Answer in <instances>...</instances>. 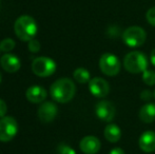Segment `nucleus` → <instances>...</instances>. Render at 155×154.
Returning <instances> with one entry per match:
<instances>
[{
	"label": "nucleus",
	"mask_w": 155,
	"mask_h": 154,
	"mask_svg": "<svg viewBox=\"0 0 155 154\" xmlns=\"http://www.w3.org/2000/svg\"><path fill=\"white\" fill-rule=\"evenodd\" d=\"M154 98H155V90H154Z\"/></svg>",
	"instance_id": "nucleus-28"
},
{
	"label": "nucleus",
	"mask_w": 155,
	"mask_h": 154,
	"mask_svg": "<svg viewBox=\"0 0 155 154\" xmlns=\"http://www.w3.org/2000/svg\"><path fill=\"white\" fill-rule=\"evenodd\" d=\"M58 109L56 105L51 101H45L40 105L38 109V118L42 123H51L57 115Z\"/></svg>",
	"instance_id": "nucleus-10"
},
{
	"label": "nucleus",
	"mask_w": 155,
	"mask_h": 154,
	"mask_svg": "<svg viewBox=\"0 0 155 154\" xmlns=\"http://www.w3.org/2000/svg\"><path fill=\"white\" fill-rule=\"evenodd\" d=\"M150 60H151V64L155 66V48L152 50L151 52V55H150Z\"/></svg>",
	"instance_id": "nucleus-26"
},
{
	"label": "nucleus",
	"mask_w": 155,
	"mask_h": 154,
	"mask_svg": "<svg viewBox=\"0 0 155 154\" xmlns=\"http://www.w3.org/2000/svg\"><path fill=\"white\" fill-rule=\"evenodd\" d=\"M89 90L91 94L98 98L106 97L110 92V86L107 80L100 77H95L89 81Z\"/></svg>",
	"instance_id": "nucleus-9"
},
{
	"label": "nucleus",
	"mask_w": 155,
	"mask_h": 154,
	"mask_svg": "<svg viewBox=\"0 0 155 154\" xmlns=\"http://www.w3.org/2000/svg\"><path fill=\"white\" fill-rule=\"evenodd\" d=\"M29 50L30 52H32V53H37V52L40 50V43H39L38 40H36V39H32L31 41H29Z\"/></svg>",
	"instance_id": "nucleus-22"
},
{
	"label": "nucleus",
	"mask_w": 155,
	"mask_h": 154,
	"mask_svg": "<svg viewBox=\"0 0 155 154\" xmlns=\"http://www.w3.org/2000/svg\"><path fill=\"white\" fill-rule=\"evenodd\" d=\"M95 113L100 120L110 123L115 117L116 109L112 103L108 100H101L95 106Z\"/></svg>",
	"instance_id": "nucleus-8"
},
{
	"label": "nucleus",
	"mask_w": 155,
	"mask_h": 154,
	"mask_svg": "<svg viewBox=\"0 0 155 154\" xmlns=\"http://www.w3.org/2000/svg\"><path fill=\"white\" fill-rule=\"evenodd\" d=\"M124 67L128 72L133 74L143 73L147 70L148 59L145 54L138 51H133L124 56Z\"/></svg>",
	"instance_id": "nucleus-3"
},
{
	"label": "nucleus",
	"mask_w": 155,
	"mask_h": 154,
	"mask_svg": "<svg viewBox=\"0 0 155 154\" xmlns=\"http://www.w3.org/2000/svg\"><path fill=\"white\" fill-rule=\"evenodd\" d=\"M27 98L30 103H40L42 101H45V99L47 98V91L45 89H43L40 86H32L27 90Z\"/></svg>",
	"instance_id": "nucleus-14"
},
{
	"label": "nucleus",
	"mask_w": 155,
	"mask_h": 154,
	"mask_svg": "<svg viewBox=\"0 0 155 154\" xmlns=\"http://www.w3.org/2000/svg\"><path fill=\"white\" fill-rule=\"evenodd\" d=\"M79 148L84 154H96L101 148L100 140L93 135L84 136L79 143Z\"/></svg>",
	"instance_id": "nucleus-11"
},
{
	"label": "nucleus",
	"mask_w": 155,
	"mask_h": 154,
	"mask_svg": "<svg viewBox=\"0 0 155 154\" xmlns=\"http://www.w3.org/2000/svg\"><path fill=\"white\" fill-rule=\"evenodd\" d=\"M146 18L152 27H155V6L148 10V12L146 13Z\"/></svg>",
	"instance_id": "nucleus-21"
},
{
	"label": "nucleus",
	"mask_w": 155,
	"mask_h": 154,
	"mask_svg": "<svg viewBox=\"0 0 155 154\" xmlns=\"http://www.w3.org/2000/svg\"><path fill=\"white\" fill-rule=\"evenodd\" d=\"M104 135L106 139L110 143H117L121 137V130L115 123H109L104 128Z\"/></svg>",
	"instance_id": "nucleus-16"
},
{
	"label": "nucleus",
	"mask_w": 155,
	"mask_h": 154,
	"mask_svg": "<svg viewBox=\"0 0 155 154\" xmlns=\"http://www.w3.org/2000/svg\"><path fill=\"white\" fill-rule=\"evenodd\" d=\"M0 82H1V73H0Z\"/></svg>",
	"instance_id": "nucleus-27"
},
{
	"label": "nucleus",
	"mask_w": 155,
	"mask_h": 154,
	"mask_svg": "<svg viewBox=\"0 0 155 154\" xmlns=\"http://www.w3.org/2000/svg\"><path fill=\"white\" fill-rule=\"evenodd\" d=\"M109 154H124V151L119 147H116V148H113Z\"/></svg>",
	"instance_id": "nucleus-25"
},
{
	"label": "nucleus",
	"mask_w": 155,
	"mask_h": 154,
	"mask_svg": "<svg viewBox=\"0 0 155 154\" xmlns=\"http://www.w3.org/2000/svg\"><path fill=\"white\" fill-rule=\"evenodd\" d=\"M32 71L39 77H48L56 71V64L52 58L41 56L37 57L32 62Z\"/></svg>",
	"instance_id": "nucleus-5"
},
{
	"label": "nucleus",
	"mask_w": 155,
	"mask_h": 154,
	"mask_svg": "<svg viewBox=\"0 0 155 154\" xmlns=\"http://www.w3.org/2000/svg\"><path fill=\"white\" fill-rule=\"evenodd\" d=\"M140 97L143 100L149 101V100H151L152 97H154V93H152L151 91H149V90H145L141 92Z\"/></svg>",
	"instance_id": "nucleus-23"
},
{
	"label": "nucleus",
	"mask_w": 155,
	"mask_h": 154,
	"mask_svg": "<svg viewBox=\"0 0 155 154\" xmlns=\"http://www.w3.org/2000/svg\"><path fill=\"white\" fill-rule=\"evenodd\" d=\"M58 154H76L75 150L65 144H60L57 148Z\"/></svg>",
	"instance_id": "nucleus-20"
},
{
	"label": "nucleus",
	"mask_w": 155,
	"mask_h": 154,
	"mask_svg": "<svg viewBox=\"0 0 155 154\" xmlns=\"http://www.w3.org/2000/svg\"><path fill=\"white\" fill-rule=\"evenodd\" d=\"M0 64L2 69L8 73H15L20 69V60L17 56L10 53H5L0 59Z\"/></svg>",
	"instance_id": "nucleus-12"
},
{
	"label": "nucleus",
	"mask_w": 155,
	"mask_h": 154,
	"mask_svg": "<svg viewBox=\"0 0 155 154\" xmlns=\"http://www.w3.org/2000/svg\"><path fill=\"white\" fill-rule=\"evenodd\" d=\"M138 146L141 151L146 153H152L155 151V132L146 131L138 139Z\"/></svg>",
	"instance_id": "nucleus-13"
},
{
	"label": "nucleus",
	"mask_w": 155,
	"mask_h": 154,
	"mask_svg": "<svg viewBox=\"0 0 155 154\" xmlns=\"http://www.w3.org/2000/svg\"><path fill=\"white\" fill-rule=\"evenodd\" d=\"M147 39V33L140 27L132 25L126 29L123 33V40L126 45L130 48H138L145 43Z\"/></svg>",
	"instance_id": "nucleus-4"
},
{
	"label": "nucleus",
	"mask_w": 155,
	"mask_h": 154,
	"mask_svg": "<svg viewBox=\"0 0 155 154\" xmlns=\"http://www.w3.org/2000/svg\"><path fill=\"white\" fill-rule=\"evenodd\" d=\"M138 116L143 123H151L155 120V105L154 103H146L139 110Z\"/></svg>",
	"instance_id": "nucleus-15"
},
{
	"label": "nucleus",
	"mask_w": 155,
	"mask_h": 154,
	"mask_svg": "<svg viewBox=\"0 0 155 154\" xmlns=\"http://www.w3.org/2000/svg\"><path fill=\"white\" fill-rule=\"evenodd\" d=\"M15 48V41L11 38H6L0 42V51L8 53Z\"/></svg>",
	"instance_id": "nucleus-19"
},
{
	"label": "nucleus",
	"mask_w": 155,
	"mask_h": 154,
	"mask_svg": "<svg viewBox=\"0 0 155 154\" xmlns=\"http://www.w3.org/2000/svg\"><path fill=\"white\" fill-rule=\"evenodd\" d=\"M6 111H8V107H6V103H4V100L0 99V118L4 117V115L6 114Z\"/></svg>",
	"instance_id": "nucleus-24"
},
{
	"label": "nucleus",
	"mask_w": 155,
	"mask_h": 154,
	"mask_svg": "<svg viewBox=\"0 0 155 154\" xmlns=\"http://www.w3.org/2000/svg\"><path fill=\"white\" fill-rule=\"evenodd\" d=\"M99 68L107 76H116L120 71V61L114 54L104 53L99 59Z\"/></svg>",
	"instance_id": "nucleus-6"
},
{
	"label": "nucleus",
	"mask_w": 155,
	"mask_h": 154,
	"mask_svg": "<svg viewBox=\"0 0 155 154\" xmlns=\"http://www.w3.org/2000/svg\"><path fill=\"white\" fill-rule=\"evenodd\" d=\"M14 32L22 41H31L37 34V23L29 15H22L15 21Z\"/></svg>",
	"instance_id": "nucleus-2"
},
{
	"label": "nucleus",
	"mask_w": 155,
	"mask_h": 154,
	"mask_svg": "<svg viewBox=\"0 0 155 154\" xmlns=\"http://www.w3.org/2000/svg\"><path fill=\"white\" fill-rule=\"evenodd\" d=\"M74 79L79 84H87L91 80L90 72L84 68H77L73 73Z\"/></svg>",
	"instance_id": "nucleus-17"
},
{
	"label": "nucleus",
	"mask_w": 155,
	"mask_h": 154,
	"mask_svg": "<svg viewBox=\"0 0 155 154\" xmlns=\"http://www.w3.org/2000/svg\"><path fill=\"white\" fill-rule=\"evenodd\" d=\"M143 81L148 86L155 84V72L153 70H146L143 72Z\"/></svg>",
	"instance_id": "nucleus-18"
},
{
	"label": "nucleus",
	"mask_w": 155,
	"mask_h": 154,
	"mask_svg": "<svg viewBox=\"0 0 155 154\" xmlns=\"http://www.w3.org/2000/svg\"><path fill=\"white\" fill-rule=\"evenodd\" d=\"M18 125L14 117L4 116L0 119V142H10L16 136Z\"/></svg>",
	"instance_id": "nucleus-7"
},
{
	"label": "nucleus",
	"mask_w": 155,
	"mask_h": 154,
	"mask_svg": "<svg viewBox=\"0 0 155 154\" xmlns=\"http://www.w3.org/2000/svg\"><path fill=\"white\" fill-rule=\"evenodd\" d=\"M76 92V87L74 82L69 78L57 79L50 88V94L55 101L65 103L72 100Z\"/></svg>",
	"instance_id": "nucleus-1"
}]
</instances>
